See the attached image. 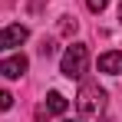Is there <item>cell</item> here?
<instances>
[{
	"label": "cell",
	"mask_w": 122,
	"mask_h": 122,
	"mask_svg": "<svg viewBox=\"0 0 122 122\" xmlns=\"http://www.w3.org/2000/svg\"><path fill=\"white\" fill-rule=\"evenodd\" d=\"M60 30H63V36H73V33L79 30V23L73 20V17H63V23H60Z\"/></svg>",
	"instance_id": "cell-7"
},
{
	"label": "cell",
	"mask_w": 122,
	"mask_h": 122,
	"mask_svg": "<svg viewBox=\"0 0 122 122\" xmlns=\"http://www.w3.org/2000/svg\"><path fill=\"white\" fill-rule=\"evenodd\" d=\"M26 66H30V60L26 56H10V60H3L0 63V76H7V79H20L23 73H26Z\"/></svg>",
	"instance_id": "cell-4"
},
{
	"label": "cell",
	"mask_w": 122,
	"mask_h": 122,
	"mask_svg": "<svg viewBox=\"0 0 122 122\" xmlns=\"http://www.w3.org/2000/svg\"><path fill=\"white\" fill-rule=\"evenodd\" d=\"M53 53H56V43H53V40H43L40 43V56H53Z\"/></svg>",
	"instance_id": "cell-9"
},
{
	"label": "cell",
	"mask_w": 122,
	"mask_h": 122,
	"mask_svg": "<svg viewBox=\"0 0 122 122\" xmlns=\"http://www.w3.org/2000/svg\"><path fill=\"white\" fill-rule=\"evenodd\" d=\"M86 63H89V50H86V43H73L66 53H63V76H69V79H79L82 73H86Z\"/></svg>",
	"instance_id": "cell-2"
},
{
	"label": "cell",
	"mask_w": 122,
	"mask_h": 122,
	"mask_svg": "<svg viewBox=\"0 0 122 122\" xmlns=\"http://www.w3.org/2000/svg\"><path fill=\"white\" fill-rule=\"evenodd\" d=\"M10 106H13V96H10L7 89H0V112H7Z\"/></svg>",
	"instance_id": "cell-8"
},
{
	"label": "cell",
	"mask_w": 122,
	"mask_h": 122,
	"mask_svg": "<svg viewBox=\"0 0 122 122\" xmlns=\"http://www.w3.org/2000/svg\"><path fill=\"white\" fill-rule=\"evenodd\" d=\"M99 73H109V76H119L122 73V53H116V50H109V53H102L99 56Z\"/></svg>",
	"instance_id": "cell-5"
},
{
	"label": "cell",
	"mask_w": 122,
	"mask_h": 122,
	"mask_svg": "<svg viewBox=\"0 0 122 122\" xmlns=\"http://www.w3.org/2000/svg\"><path fill=\"white\" fill-rule=\"evenodd\" d=\"M76 106H79V116L86 122H99L102 109H106V89L99 82H82L79 96H76Z\"/></svg>",
	"instance_id": "cell-1"
},
{
	"label": "cell",
	"mask_w": 122,
	"mask_h": 122,
	"mask_svg": "<svg viewBox=\"0 0 122 122\" xmlns=\"http://www.w3.org/2000/svg\"><path fill=\"white\" fill-rule=\"evenodd\" d=\"M63 122H69V119H63Z\"/></svg>",
	"instance_id": "cell-12"
},
{
	"label": "cell",
	"mask_w": 122,
	"mask_h": 122,
	"mask_svg": "<svg viewBox=\"0 0 122 122\" xmlns=\"http://www.w3.org/2000/svg\"><path fill=\"white\" fill-rule=\"evenodd\" d=\"M66 109H69V102H66V96H63V92H50V96H46V112L63 116Z\"/></svg>",
	"instance_id": "cell-6"
},
{
	"label": "cell",
	"mask_w": 122,
	"mask_h": 122,
	"mask_svg": "<svg viewBox=\"0 0 122 122\" xmlns=\"http://www.w3.org/2000/svg\"><path fill=\"white\" fill-rule=\"evenodd\" d=\"M26 36H30V30L20 26V23L3 26V30H0V53H3V50H13V46H20V43H26Z\"/></svg>",
	"instance_id": "cell-3"
},
{
	"label": "cell",
	"mask_w": 122,
	"mask_h": 122,
	"mask_svg": "<svg viewBox=\"0 0 122 122\" xmlns=\"http://www.w3.org/2000/svg\"><path fill=\"white\" fill-rule=\"evenodd\" d=\"M106 3H109V0H86V7H89L92 13H102V10H106Z\"/></svg>",
	"instance_id": "cell-10"
},
{
	"label": "cell",
	"mask_w": 122,
	"mask_h": 122,
	"mask_svg": "<svg viewBox=\"0 0 122 122\" xmlns=\"http://www.w3.org/2000/svg\"><path fill=\"white\" fill-rule=\"evenodd\" d=\"M119 20H122V7H119Z\"/></svg>",
	"instance_id": "cell-11"
}]
</instances>
